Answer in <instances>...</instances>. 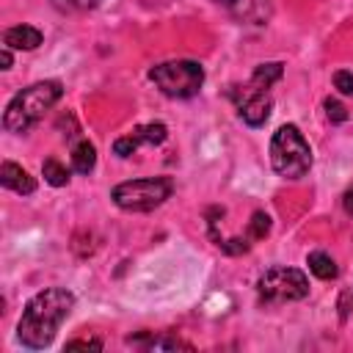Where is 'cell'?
Returning a JSON list of instances; mask_svg holds the SVG:
<instances>
[{"label":"cell","mask_w":353,"mask_h":353,"mask_svg":"<svg viewBox=\"0 0 353 353\" xmlns=\"http://www.w3.org/2000/svg\"><path fill=\"white\" fill-rule=\"evenodd\" d=\"M72 309H74V295L63 287H47L36 292L22 309V317L17 323V339L30 350L47 347Z\"/></svg>","instance_id":"cell-1"},{"label":"cell","mask_w":353,"mask_h":353,"mask_svg":"<svg viewBox=\"0 0 353 353\" xmlns=\"http://www.w3.org/2000/svg\"><path fill=\"white\" fill-rule=\"evenodd\" d=\"M63 97V85L58 80H41L28 88H22L3 113V127L8 132H28L33 124L41 121V116Z\"/></svg>","instance_id":"cell-2"},{"label":"cell","mask_w":353,"mask_h":353,"mask_svg":"<svg viewBox=\"0 0 353 353\" xmlns=\"http://www.w3.org/2000/svg\"><path fill=\"white\" fill-rule=\"evenodd\" d=\"M270 165L287 179H301L312 168V146L295 124H281L270 138Z\"/></svg>","instance_id":"cell-3"},{"label":"cell","mask_w":353,"mask_h":353,"mask_svg":"<svg viewBox=\"0 0 353 353\" xmlns=\"http://www.w3.org/2000/svg\"><path fill=\"white\" fill-rule=\"evenodd\" d=\"M149 80L171 99H188L196 97L201 83H204V69L199 61L190 58H176V61H163L149 69Z\"/></svg>","instance_id":"cell-4"},{"label":"cell","mask_w":353,"mask_h":353,"mask_svg":"<svg viewBox=\"0 0 353 353\" xmlns=\"http://www.w3.org/2000/svg\"><path fill=\"white\" fill-rule=\"evenodd\" d=\"M174 185L168 176H143V179H130L121 182L110 190V199L127 210V212H149L160 207L165 199H171Z\"/></svg>","instance_id":"cell-5"},{"label":"cell","mask_w":353,"mask_h":353,"mask_svg":"<svg viewBox=\"0 0 353 353\" xmlns=\"http://www.w3.org/2000/svg\"><path fill=\"white\" fill-rule=\"evenodd\" d=\"M256 292L265 303H287V301H301L309 295V279L298 268H270L259 276Z\"/></svg>","instance_id":"cell-6"},{"label":"cell","mask_w":353,"mask_h":353,"mask_svg":"<svg viewBox=\"0 0 353 353\" xmlns=\"http://www.w3.org/2000/svg\"><path fill=\"white\" fill-rule=\"evenodd\" d=\"M234 99H237V116L248 124V127H262L273 110V99L268 91L256 88V85H245L243 91H234Z\"/></svg>","instance_id":"cell-7"},{"label":"cell","mask_w":353,"mask_h":353,"mask_svg":"<svg viewBox=\"0 0 353 353\" xmlns=\"http://www.w3.org/2000/svg\"><path fill=\"white\" fill-rule=\"evenodd\" d=\"M165 138H168V127H165L163 121H149V124H141V127H135L132 132L116 138V141H113V154L130 157V154L138 152V146H157V143H163Z\"/></svg>","instance_id":"cell-8"},{"label":"cell","mask_w":353,"mask_h":353,"mask_svg":"<svg viewBox=\"0 0 353 353\" xmlns=\"http://www.w3.org/2000/svg\"><path fill=\"white\" fill-rule=\"evenodd\" d=\"M229 17L245 25H265L270 19V0H215Z\"/></svg>","instance_id":"cell-9"},{"label":"cell","mask_w":353,"mask_h":353,"mask_svg":"<svg viewBox=\"0 0 353 353\" xmlns=\"http://www.w3.org/2000/svg\"><path fill=\"white\" fill-rule=\"evenodd\" d=\"M0 185L8 188V190H14V193H19V196H30L36 190V179L22 165L8 163V160L0 165Z\"/></svg>","instance_id":"cell-10"},{"label":"cell","mask_w":353,"mask_h":353,"mask_svg":"<svg viewBox=\"0 0 353 353\" xmlns=\"http://www.w3.org/2000/svg\"><path fill=\"white\" fill-rule=\"evenodd\" d=\"M3 44L11 50H36L41 44V30L33 25H14L3 33Z\"/></svg>","instance_id":"cell-11"},{"label":"cell","mask_w":353,"mask_h":353,"mask_svg":"<svg viewBox=\"0 0 353 353\" xmlns=\"http://www.w3.org/2000/svg\"><path fill=\"white\" fill-rule=\"evenodd\" d=\"M130 345H143L149 350H193V345L176 339V336H152V334H141V336H130Z\"/></svg>","instance_id":"cell-12"},{"label":"cell","mask_w":353,"mask_h":353,"mask_svg":"<svg viewBox=\"0 0 353 353\" xmlns=\"http://www.w3.org/2000/svg\"><path fill=\"white\" fill-rule=\"evenodd\" d=\"M94 165H97V149H94V143L77 141V143L72 146V168H74L77 174H91Z\"/></svg>","instance_id":"cell-13"},{"label":"cell","mask_w":353,"mask_h":353,"mask_svg":"<svg viewBox=\"0 0 353 353\" xmlns=\"http://www.w3.org/2000/svg\"><path fill=\"white\" fill-rule=\"evenodd\" d=\"M281 72H284V66H281L279 61H273V63H259V66L254 69V74H251V85L268 91L273 83L281 80Z\"/></svg>","instance_id":"cell-14"},{"label":"cell","mask_w":353,"mask_h":353,"mask_svg":"<svg viewBox=\"0 0 353 353\" xmlns=\"http://www.w3.org/2000/svg\"><path fill=\"white\" fill-rule=\"evenodd\" d=\"M306 265H309V270H312L317 279H323V281L336 279V262H334L325 251H312V254L306 256Z\"/></svg>","instance_id":"cell-15"},{"label":"cell","mask_w":353,"mask_h":353,"mask_svg":"<svg viewBox=\"0 0 353 353\" xmlns=\"http://www.w3.org/2000/svg\"><path fill=\"white\" fill-rule=\"evenodd\" d=\"M41 174H44V179H47L52 188H63V185L69 182V171H66V165H63V163H58L55 157L44 160V165H41Z\"/></svg>","instance_id":"cell-16"},{"label":"cell","mask_w":353,"mask_h":353,"mask_svg":"<svg viewBox=\"0 0 353 353\" xmlns=\"http://www.w3.org/2000/svg\"><path fill=\"white\" fill-rule=\"evenodd\" d=\"M270 232V215L268 212H254L251 223H248V237L251 240H262Z\"/></svg>","instance_id":"cell-17"},{"label":"cell","mask_w":353,"mask_h":353,"mask_svg":"<svg viewBox=\"0 0 353 353\" xmlns=\"http://www.w3.org/2000/svg\"><path fill=\"white\" fill-rule=\"evenodd\" d=\"M102 0H52L55 8L61 11H88V8H97Z\"/></svg>","instance_id":"cell-18"},{"label":"cell","mask_w":353,"mask_h":353,"mask_svg":"<svg viewBox=\"0 0 353 353\" xmlns=\"http://www.w3.org/2000/svg\"><path fill=\"white\" fill-rule=\"evenodd\" d=\"M323 108H325L328 121H334V124H342V121L347 119V108H345L342 102H336V99H325Z\"/></svg>","instance_id":"cell-19"},{"label":"cell","mask_w":353,"mask_h":353,"mask_svg":"<svg viewBox=\"0 0 353 353\" xmlns=\"http://www.w3.org/2000/svg\"><path fill=\"white\" fill-rule=\"evenodd\" d=\"M334 88H339V94H353V72L347 69L334 72Z\"/></svg>","instance_id":"cell-20"},{"label":"cell","mask_w":353,"mask_h":353,"mask_svg":"<svg viewBox=\"0 0 353 353\" xmlns=\"http://www.w3.org/2000/svg\"><path fill=\"white\" fill-rule=\"evenodd\" d=\"M66 350H102V342L99 339H69L66 342Z\"/></svg>","instance_id":"cell-21"},{"label":"cell","mask_w":353,"mask_h":353,"mask_svg":"<svg viewBox=\"0 0 353 353\" xmlns=\"http://www.w3.org/2000/svg\"><path fill=\"white\" fill-rule=\"evenodd\" d=\"M342 207H345V212L347 215H353V182L347 185V190L342 193Z\"/></svg>","instance_id":"cell-22"},{"label":"cell","mask_w":353,"mask_h":353,"mask_svg":"<svg viewBox=\"0 0 353 353\" xmlns=\"http://www.w3.org/2000/svg\"><path fill=\"white\" fill-rule=\"evenodd\" d=\"M0 61H3V69H11V47H3Z\"/></svg>","instance_id":"cell-23"}]
</instances>
